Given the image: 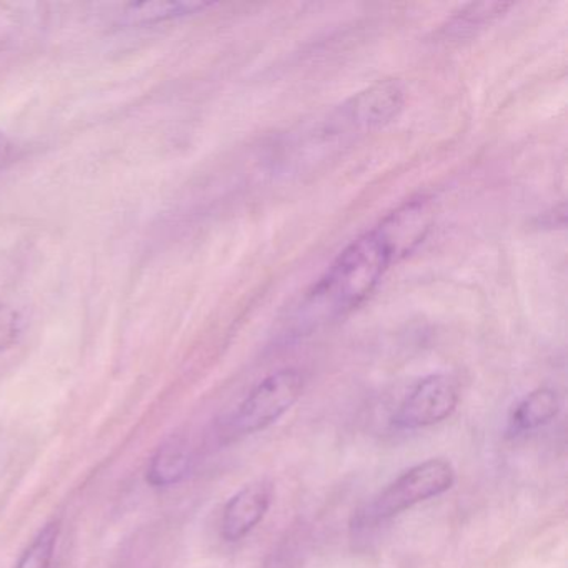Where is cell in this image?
<instances>
[{"label":"cell","instance_id":"obj_7","mask_svg":"<svg viewBox=\"0 0 568 568\" xmlns=\"http://www.w3.org/2000/svg\"><path fill=\"white\" fill-rule=\"evenodd\" d=\"M404 102V89L397 81H381L355 95L348 112L361 128H381L397 118Z\"/></svg>","mask_w":568,"mask_h":568},{"label":"cell","instance_id":"obj_5","mask_svg":"<svg viewBox=\"0 0 568 568\" xmlns=\"http://www.w3.org/2000/svg\"><path fill=\"white\" fill-rule=\"evenodd\" d=\"M432 219L434 215H432L430 205L417 199L388 214L375 231L384 239L394 262H397L398 258L410 254L424 241L425 235L430 231Z\"/></svg>","mask_w":568,"mask_h":568},{"label":"cell","instance_id":"obj_4","mask_svg":"<svg viewBox=\"0 0 568 568\" xmlns=\"http://www.w3.org/2000/svg\"><path fill=\"white\" fill-rule=\"evenodd\" d=\"M458 384L447 374L422 378L405 397L394 417V424L405 430L432 427L454 414L458 405Z\"/></svg>","mask_w":568,"mask_h":568},{"label":"cell","instance_id":"obj_2","mask_svg":"<svg viewBox=\"0 0 568 568\" xmlns=\"http://www.w3.org/2000/svg\"><path fill=\"white\" fill-rule=\"evenodd\" d=\"M455 484V470L444 458H430L398 475L382 490L361 514L364 521L377 524L388 520L420 501L430 500L450 490Z\"/></svg>","mask_w":568,"mask_h":568},{"label":"cell","instance_id":"obj_14","mask_svg":"<svg viewBox=\"0 0 568 568\" xmlns=\"http://www.w3.org/2000/svg\"><path fill=\"white\" fill-rule=\"evenodd\" d=\"M12 155H14V144L0 132V169H4L11 162Z\"/></svg>","mask_w":568,"mask_h":568},{"label":"cell","instance_id":"obj_9","mask_svg":"<svg viewBox=\"0 0 568 568\" xmlns=\"http://www.w3.org/2000/svg\"><path fill=\"white\" fill-rule=\"evenodd\" d=\"M560 412V398L551 388H537L521 398L511 410L508 428L511 434L537 430L550 424Z\"/></svg>","mask_w":568,"mask_h":568},{"label":"cell","instance_id":"obj_13","mask_svg":"<svg viewBox=\"0 0 568 568\" xmlns=\"http://www.w3.org/2000/svg\"><path fill=\"white\" fill-rule=\"evenodd\" d=\"M21 328V314L9 305H0V352L9 351L18 342Z\"/></svg>","mask_w":568,"mask_h":568},{"label":"cell","instance_id":"obj_12","mask_svg":"<svg viewBox=\"0 0 568 568\" xmlns=\"http://www.w3.org/2000/svg\"><path fill=\"white\" fill-rule=\"evenodd\" d=\"M508 8H510V4H497V2H491V4L467 6V8L462 9V11L452 19V22L447 28L448 32L457 36V38H462V36L465 34H471L475 29H478L480 26L490 22L491 19L504 14L505 9Z\"/></svg>","mask_w":568,"mask_h":568},{"label":"cell","instance_id":"obj_8","mask_svg":"<svg viewBox=\"0 0 568 568\" xmlns=\"http://www.w3.org/2000/svg\"><path fill=\"white\" fill-rule=\"evenodd\" d=\"M192 457L187 442L182 437L169 438L152 457L148 481L152 487H172L184 480L191 470Z\"/></svg>","mask_w":568,"mask_h":568},{"label":"cell","instance_id":"obj_10","mask_svg":"<svg viewBox=\"0 0 568 568\" xmlns=\"http://www.w3.org/2000/svg\"><path fill=\"white\" fill-rule=\"evenodd\" d=\"M211 4H205V2H145V4L131 6L128 16L134 22L149 24V22H161L195 14V12L204 11Z\"/></svg>","mask_w":568,"mask_h":568},{"label":"cell","instance_id":"obj_1","mask_svg":"<svg viewBox=\"0 0 568 568\" xmlns=\"http://www.w3.org/2000/svg\"><path fill=\"white\" fill-rule=\"evenodd\" d=\"M394 264L390 251L377 231L352 242L307 295L308 314L334 318L358 307Z\"/></svg>","mask_w":568,"mask_h":568},{"label":"cell","instance_id":"obj_6","mask_svg":"<svg viewBox=\"0 0 568 568\" xmlns=\"http://www.w3.org/2000/svg\"><path fill=\"white\" fill-rule=\"evenodd\" d=\"M272 501V488L264 481L245 485L225 505L222 514V537L239 541L247 537L267 514Z\"/></svg>","mask_w":568,"mask_h":568},{"label":"cell","instance_id":"obj_11","mask_svg":"<svg viewBox=\"0 0 568 568\" xmlns=\"http://www.w3.org/2000/svg\"><path fill=\"white\" fill-rule=\"evenodd\" d=\"M58 535L59 525L55 521L45 525L32 544L26 548L16 568H52Z\"/></svg>","mask_w":568,"mask_h":568},{"label":"cell","instance_id":"obj_3","mask_svg":"<svg viewBox=\"0 0 568 568\" xmlns=\"http://www.w3.org/2000/svg\"><path fill=\"white\" fill-rule=\"evenodd\" d=\"M304 392V377L295 368H284L258 382L232 418L239 434L264 430L287 414Z\"/></svg>","mask_w":568,"mask_h":568}]
</instances>
